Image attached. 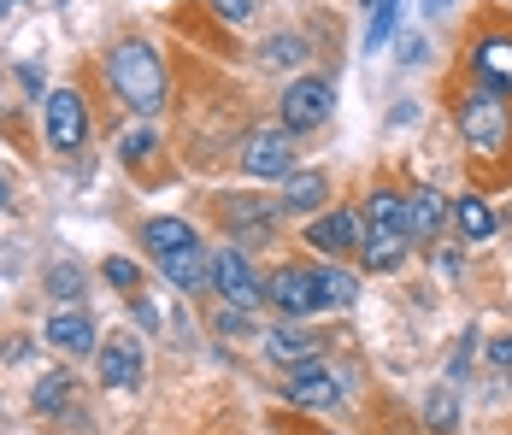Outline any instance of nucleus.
<instances>
[{
	"instance_id": "22",
	"label": "nucleus",
	"mask_w": 512,
	"mask_h": 435,
	"mask_svg": "<svg viewBox=\"0 0 512 435\" xmlns=\"http://www.w3.org/2000/svg\"><path fill=\"white\" fill-rule=\"evenodd\" d=\"M83 289H89V277H83L77 265H53V271H48V294H53V300H65V306H71Z\"/></svg>"
},
{
	"instance_id": "19",
	"label": "nucleus",
	"mask_w": 512,
	"mask_h": 435,
	"mask_svg": "<svg viewBox=\"0 0 512 435\" xmlns=\"http://www.w3.org/2000/svg\"><path fill=\"white\" fill-rule=\"evenodd\" d=\"M454 224H460L465 242H489V236H495V212H489V200H477V194H460V200H454Z\"/></svg>"
},
{
	"instance_id": "12",
	"label": "nucleus",
	"mask_w": 512,
	"mask_h": 435,
	"mask_svg": "<svg viewBox=\"0 0 512 435\" xmlns=\"http://www.w3.org/2000/svg\"><path fill=\"white\" fill-rule=\"evenodd\" d=\"M471 77L495 95H512V30H489L471 48Z\"/></svg>"
},
{
	"instance_id": "9",
	"label": "nucleus",
	"mask_w": 512,
	"mask_h": 435,
	"mask_svg": "<svg viewBox=\"0 0 512 435\" xmlns=\"http://www.w3.org/2000/svg\"><path fill=\"white\" fill-rule=\"evenodd\" d=\"M206 289L224 294V306H254L259 294H265L242 247H218V253H212V277H206Z\"/></svg>"
},
{
	"instance_id": "3",
	"label": "nucleus",
	"mask_w": 512,
	"mask_h": 435,
	"mask_svg": "<svg viewBox=\"0 0 512 435\" xmlns=\"http://www.w3.org/2000/svg\"><path fill=\"white\" fill-rule=\"evenodd\" d=\"M460 136L477 153H507L512 142V112H507V95H495V89H471V95L460 100Z\"/></svg>"
},
{
	"instance_id": "18",
	"label": "nucleus",
	"mask_w": 512,
	"mask_h": 435,
	"mask_svg": "<svg viewBox=\"0 0 512 435\" xmlns=\"http://www.w3.org/2000/svg\"><path fill=\"white\" fill-rule=\"evenodd\" d=\"M265 353H271V359H283V365H301V359L318 353V336L301 330V318H295V324H283V330H271V336H265Z\"/></svg>"
},
{
	"instance_id": "10",
	"label": "nucleus",
	"mask_w": 512,
	"mask_h": 435,
	"mask_svg": "<svg viewBox=\"0 0 512 435\" xmlns=\"http://www.w3.org/2000/svg\"><path fill=\"white\" fill-rule=\"evenodd\" d=\"M283 394H289L295 406H307V412H330V406L342 400V383H336V371L318 365V353H312V359H301V365H289Z\"/></svg>"
},
{
	"instance_id": "7",
	"label": "nucleus",
	"mask_w": 512,
	"mask_h": 435,
	"mask_svg": "<svg viewBox=\"0 0 512 435\" xmlns=\"http://www.w3.org/2000/svg\"><path fill=\"white\" fill-rule=\"evenodd\" d=\"M224 230L236 236V242H271V230H277V212H283V200H259V194H230L224 206Z\"/></svg>"
},
{
	"instance_id": "14",
	"label": "nucleus",
	"mask_w": 512,
	"mask_h": 435,
	"mask_svg": "<svg viewBox=\"0 0 512 435\" xmlns=\"http://www.w3.org/2000/svg\"><path fill=\"white\" fill-rule=\"evenodd\" d=\"M159 271H165V283L177 294H195L212 277V253L201 242H189V247H177V253H159Z\"/></svg>"
},
{
	"instance_id": "34",
	"label": "nucleus",
	"mask_w": 512,
	"mask_h": 435,
	"mask_svg": "<svg viewBox=\"0 0 512 435\" xmlns=\"http://www.w3.org/2000/svg\"><path fill=\"white\" fill-rule=\"evenodd\" d=\"M6 6H12V0H0V12H6Z\"/></svg>"
},
{
	"instance_id": "17",
	"label": "nucleus",
	"mask_w": 512,
	"mask_h": 435,
	"mask_svg": "<svg viewBox=\"0 0 512 435\" xmlns=\"http://www.w3.org/2000/svg\"><path fill=\"white\" fill-rule=\"evenodd\" d=\"M277 200H283V212H318L324 206V194H330V183H324V171H289L283 183H277Z\"/></svg>"
},
{
	"instance_id": "25",
	"label": "nucleus",
	"mask_w": 512,
	"mask_h": 435,
	"mask_svg": "<svg viewBox=\"0 0 512 435\" xmlns=\"http://www.w3.org/2000/svg\"><path fill=\"white\" fill-rule=\"evenodd\" d=\"M101 277L112 283V289H136V283H142V271H136V265H130L124 253H112V259H101Z\"/></svg>"
},
{
	"instance_id": "1",
	"label": "nucleus",
	"mask_w": 512,
	"mask_h": 435,
	"mask_svg": "<svg viewBox=\"0 0 512 435\" xmlns=\"http://www.w3.org/2000/svg\"><path fill=\"white\" fill-rule=\"evenodd\" d=\"M106 83L136 118H154L165 106V65H159V53L148 42H118L106 53Z\"/></svg>"
},
{
	"instance_id": "15",
	"label": "nucleus",
	"mask_w": 512,
	"mask_h": 435,
	"mask_svg": "<svg viewBox=\"0 0 512 435\" xmlns=\"http://www.w3.org/2000/svg\"><path fill=\"white\" fill-rule=\"evenodd\" d=\"M42 336H48L59 353H77V359H83V353L95 347V318H89L83 306H65V312H53L48 324H42Z\"/></svg>"
},
{
	"instance_id": "27",
	"label": "nucleus",
	"mask_w": 512,
	"mask_h": 435,
	"mask_svg": "<svg viewBox=\"0 0 512 435\" xmlns=\"http://www.w3.org/2000/svg\"><path fill=\"white\" fill-rule=\"evenodd\" d=\"M212 12L230 18V24H248V18L259 12V0H212Z\"/></svg>"
},
{
	"instance_id": "6",
	"label": "nucleus",
	"mask_w": 512,
	"mask_h": 435,
	"mask_svg": "<svg viewBox=\"0 0 512 435\" xmlns=\"http://www.w3.org/2000/svg\"><path fill=\"white\" fill-rule=\"evenodd\" d=\"M42 124H48V142L59 153H77V147L89 142V106L77 89H53L48 106H42Z\"/></svg>"
},
{
	"instance_id": "21",
	"label": "nucleus",
	"mask_w": 512,
	"mask_h": 435,
	"mask_svg": "<svg viewBox=\"0 0 512 435\" xmlns=\"http://www.w3.org/2000/svg\"><path fill=\"white\" fill-rule=\"evenodd\" d=\"M312 277H318V294H324V306H354V300H359V277H354V271L318 265Z\"/></svg>"
},
{
	"instance_id": "24",
	"label": "nucleus",
	"mask_w": 512,
	"mask_h": 435,
	"mask_svg": "<svg viewBox=\"0 0 512 435\" xmlns=\"http://www.w3.org/2000/svg\"><path fill=\"white\" fill-rule=\"evenodd\" d=\"M65 394H71L65 371H42V383H36V406H42V412H65Z\"/></svg>"
},
{
	"instance_id": "16",
	"label": "nucleus",
	"mask_w": 512,
	"mask_h": 435,
	"mask_svg": "<svg viewBox=\"0 0 512 435\" xmlns=\"http://www.w3.org/2000/svg\"><path fill=\"white\" fill-rule=\"evenodd\" d=\"M442 224H448V200L436 189H412L407 194V236L430 242V236H442Z\"/></svg>"
},
{
	"instance_id": "26",
	"label": "nucleus",
	"mask_w": 512,
	"mask_h": 435,
	"mask_svg": "<svg viewBox=\"0 0 512 435\" xmlns=\"http://www.w3.org/2000/svg\"><path fill=\"white\" fill-rule=\"evenodd\" d=\"M454 418H460L454 394H430V430H436V435H454Z\"/></svg>"
},
{
	"instance_id": "30",
	"label": "nucleus",
	"mask_w": 512,
	"mask_h": 435,
	"mask_svg": "<svg viewBox=\"0 0 512 435\" xmlns=\"http://www.w3.org/2000/svg\"><path fill=\"white\" fill-rule=\"evenodd\" d=\"M489 365H512V336L489 341Z\"/></svg>"
},
{
	"instance_id": "2",
	"label": "nucleus",
	"mask_w": 512,
	"mask_h": 435,
	"mask_svg": "<svg viewBox=\"0 0 512 435\" xmlns=\"http://www.w3.org/2000/svg\"><path fill=\"white\" fill-rule=\"evenodd\" d=\"M365 230H359V259H365V271H395L401 259H407V200L389 189H371L365 200V218H359Z\"/></svg>"
},
{
	"instance_id": "8",
	"label": "nucleus",
	"mask_w": 512,
	"mask_h": 435,
	"mask_svg": "<svg viewBox=\"0 0 512 435\" xmlns=\"http://www.w3.org/2000/svg\"><path fill=\"white\" fill-rule=\"evenodd\" d=\"M242 171L283 183V177L295 171V130H254L248 147H242Z\"/></svg>"
},
{
	"instance_id": "13",
	"label": "nucleus",
	"mask_w": 512,
	"mask_h": 435,
	"mask_svg": "<svg viewBox=\"0 0 512 435\" xmlns=\"http://www.w3.org/2000/svg\"><path fill=\"white\" fill-rule=\"evenodd\" d=\"M359 212H318L307 224V247L318 259H342V253H354L359 247Z\"/></svg>"
},
{
	"instance_id": "32",
	"label": "nucleus",
	"mask_w": 512,
	"mask_h": 435,
	"mask_svg": "<svg viewBox=\"0 0 512 435\" xmlns=\"http://www.w3.org/2000/svg\"><path fill=\"white\" fill-rule=\"evenodd\" d=\"M0 206H6V177H0Z\"/></svg>"
},
{
	"instance_id": "33",
	"label": "nucleus",
	"mask_w": 512,
	"mask_h": 435,
	"mask_svg": "<svg viewBox=\"0 0 512 435\" xmlns=\"http://www.w3.org/2000/svg\"><path fill=\"white\" fill-rule=\"evenodd\" d=\"M430 6H448V0H430Z\"/></svg>"
},
{
	"instance_id": "28",
	"label": "nucleus",
	"mask_w": 512,
	"mask_h": 435,
	"mask_svg": "<svg viewBox=\"0 0 512 435\" xmlns=\"http://www.w3.org/2000/svg\"><path fill=\"white\" fill-rule=\"evenodd\" d=\"M218 330H224V336H248V330H254V324H248V306H224V312H218Z\"/></svg>"
},
{
	"instance_id": "11",
	"label": "nucleus",
	"mask_w": 512,
	"mask_h": 435,
	"mask_svg": "<svg viewBox=\"0 0 512 435\" xmlns=\"http://www.w3.org/2000/svg\"><path fill=\"white\" fill-rule=\"evenodd\" d=\"M95 371H101L106 388H136L142 371H148V347H142V336H136V330H118V336L101 347Z\"/></svg>"
},
{
	"instance_id": "23",
	"label": "nucleus",
	"mask_w": 512,
	"mask_h": 435,
	"mask_svg": "<svg viewBox=\"0 0 512 435\" xmlns=\"http://www.w3.org/2000/svg\"><path fill=\"white\" fill-rule=\"evenodd\" d=\"M259 59H265V65H301V59H307V42H301V36H271V42L259 48Z\"/></svg>"
},
{
	"instance_id": "20",
	"label": "nucleus",
	"mask_w": 512,
	"mask_h": 435,
	"mask_svg": "<svg viewBox=\"0 0 512 435\" xmlns=\"http://www.w3.org/2000/svg\"><path fill=\"white\" fill-rule=\"evenodd\" d=\"M195 242V230H189V224H183V218H148V224H142V247H148V253H177V247H189Z\"/></svg>"
},
{
	"instance_id": "31",
	"label": "nucleus",
	"mask_w": 512,
	"mask_h": 435,
	"mask_svg": "<svg viewBox=\"0 0 512 435\" xmlns=\"http://www.w3.org/2000/svg\"><path fill=\"white\" fill-rule=\"evenodd\" d=\"M6 106H12V95H6V77H0V118H6Z\"/></svg>"
},
{
	"instance_id": "5",
	"label": "nucleus",
	"mask_w": 512,
	"mask_h": 435,
	"mask_svg": "<svg viewBox=\"0 0 512 435\" xmlns=\"http://www.w3.org/2000/svg\"><path fill=\"white\" fill-rule=\"evenodd\" d=\"M265 300H271L283 318H312V312H324L318 277H312L307 265H277V277H265Z\"/></svg>"
},
{
	"instance_id": "29",
	"label": "nucleus",
	"mask_w": 512,
	"mask_h": 435,
	"mask_svg": "<svg viewBox=\"0 0 512 435\" xmlns=\"http://www.w3.org/2000/svg\"><path fill=\"white\" fill-rule=\"evenodd\" d=\"M148 153H154V130H130V136H124V159H130V165L148 159Z\"/></svg>"
},
{
	"instance_id": "4",
	"label": "nucleus",
	"mask_w": 512,
	"mask_h": 435,
	"mask_svg": "<svg viewBox=\"0 0 512 435\" xmlns=\"http://www.w3.org/2000/svg\"><path fill=\"white\" fill-rule=\"evenodd\" d=\"M330 106H336V95H330V77H295L289 89H283V100H277V112H283V130H318L324 118H330Z\"/></svg>"
}]
</instances>
